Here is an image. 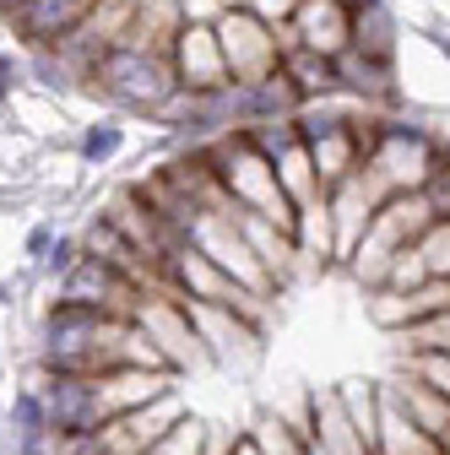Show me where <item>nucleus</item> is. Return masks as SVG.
<instances>
[{
    "label": "nucleus",
    "mask_w": 450,
    "mask_h": 455,
    "mask_svg": "<svg viewBox=\"0 0 450 455\" xmlns=\"http://www.w3.org/2000/svg\"><path fill=\"white\" fill-rule=\"evenodd\" d=\"M185 0H136V17H131V33L125 44L131 49H152V54H174V38L185 28Z\"/></svg>",
    "instance_id": "2eb2a0df"
},
{
    "label": "nucleus",
    "mask_w": 450,
    "mask_h": 455,
    "mask_svg": "<svg viewBox=\"0 0 450 455\" xmlns=\"http://www.w3.org/2000/svg\"><path fill=\"white\" fill-rule=\"evenodd\" d=\"M157 120L163 125H174L180 136H190V141H217V136H229L234 131V103H229V87L222 92H174L163 108H157Z\"/></svg>",
    "instance_id": "ddd939ff"
},
{
    "label": "nucleus",
    "mask_w": 450,
    "mask_h": 455,
    "mask_svg": "<svg viewBox=\"0 0 450 455\" xmlns=\"http://www.w3.org/2000/svg\"><path fill=\"white\" fill-rule=\"evenodd\" d=\"M390 201V190L369 174V168H358L353 180H342L331 196H325V206H331V228H336V260H348L353 250H358V239L369 234V222H374V212Z\"/></svg>",
    "instance_id": "9d476101"
},
{
    "label": "nucleus",
    "mask_w": 450,
    "mask_h": 455,
    "mask_svg": "<svg viewBox=\"0 0 450 455\" xmlns=\"http://www.w3.org/2000/svg\"><path fill=\"white\" fill-rule=\"evenodd\" d=\"M120 141H125L120 125H92V131L82 136V157H87V163H103V157L120 152Z\"/></svg>",
    "instance_id": "a878e982"
},
{
    "label": "nucleus",
    "mask_w": 450,
    "mask_h": 455,
    "mask_svg": "<svg viewBox=\"0 0 450 455\" xmlns=\"http://www.w3.org/2000/svg\"><path fill=\"white\" fill-rule=\"evenodd\" d=\"M229 103H234V131H255V125H277V120H299V87L271 71L261 82H245V87H229Z\"/></svg>",
    "instance_id": "f8f14e48"
},
{
    "label": "nucleus",
    "mask_w": 450,
    "mask_h": 455,
    "mask_svg": "<svg viewBox=\"0 0 450 455\" xmlns=\"http://www.w3.org/2000/svg\"><path fill=\"white\" fill-rule=\"evenodd\" d=\"M222 6H239V12L261 17L266 28H277V33H288V22L299 17V6H304V0H222Z\"/></svg>",
    "instance_id": "5701e85b"
},
{
    "label": "nucleus",
    "mask_w": 450,
    "mask_h": 455,
    "mask_svg": "<svg viewBox=\"0 0 450 455\" xmlns=\"http://www.w3.org/2000/svg\"><path fill=\"white\" fill-rule=\"evenodd\" d=\"M12 428H17V444L54 439V434H49V407H44L38 390H17V395H12Z\"/></svg>",
    "instance_id": "412c9836"
},
{
    "label": "nucleus",
    "mask_w": 450,
    "mask_h": 455,
    "mask_svg": "<svg viewBox=\"0 0 450 455\" xmlns=\"http://www.w3.org/2000/svg\"><path fill=\"white\" fill-rule=\"evenodd\" d=\"M423 201H429L434 222H450V147H439V163H434V174L423 185Z\"/></svg>",
    "instance_id": "393cba45"
},
{
    "label": "nucleus",
    "mask_w": 450,
    "mask_h": 455,
    "mask_svg": "<svg viewBox=\"0 0 450 455\" xmlns=\"http://www.w3.org/2000/svg\"><path fill=\"white\" fill-rule=\"evenodd\" d=\"M283 76L299 87L304 103H320V98H331V92H342V82H336V60L309 54V49H293V44H288V54H283Z\"/></svg>",
    "instance_id": "f3484780"
},
{
    "label": "nucleus",
    "mask_w": 450,
    "mask_h": 455,
    "mask_svg": "<svg viewBox=\"0 0 450 455\" xmlns=\"http://www.w3.org/2000/svg\"><path fill=\"white\" fill-rule=\"evenodd\" d=\"M212 33L222 44V60H229V82H261L271 71H283V54H288V33L266 28L261 17L239 12V6H217L212 12Z\"/></svg>",
    "instance_id": "39448f33"
},
{
    "label": "nucleus",
    "mask_w": 450,
    "mask_h": 455,
    "mask_svg": "<svg viewBox=\"0 0 450 455\" xmlns=\"http://www.w3.org/2000/svg\"><path fill=\"white\" fill-rule=\"evenodd\" d=\"M17 87V66H12V54H0V98H12Z\"/></svg>",
    "instance_id": "cd10ccee"
},
{
    "label": "nucleus",
    "mask_w": 450,
    "mask_h": 455,
    "mask_svg": "<svg viewBox=\"0 0 450 455\" xmlns=\"http://www.w3.org/2000/svg\"><path fill=\"white\" fill-rule=\"evenodd\" d=\"M87 82H92L103 98H115V103H125V108H147V114H157L168 98L180 92L174 60H168V54H152V49H131V44L108 49L103 60L92 66Z\"/></svg>",
    "instance_id": "7ed1b4c3"
},
{
    "label": "nucleus",
    "mask_w": 450,
    "mask_h": 455,
    "mask_svg": "<svg viewBox=\"0 0 450 455\" xmlns=\"http://www.w3.org/2000/svg\"><path fill=\"white\" fill-rule=\"evenodd\" d=\"M439 54H445V60H450V28L439 33Z\"/></svg>",
    "instance_id": "7c9ffc66"
},
{
    "label": "nucleus",
    "mask_w": 450,
    "mask_h": 455,
    "mask_svg": "<svg viewBox=\"0 0 450 455\" xmlns=\"http://www.w3.org/2000/svg\"><path fill=\"white\" fill-rule=\"evenodd\" d=\"M402 374L413 379V385H423V390H434L439 402H450V358L445 353H407V363H402Z\"/></svg>",
    "instance_id": "4be33fe9"
},
{
    "label": "nucleus",
    "mask_w": 450,
    "mask_h": 455,
    "mask_svg": "<svg viewBox=\"0 0 450 455\" xmlns=\"http://www.w3.org/2000/svg\"><path fill=\"white\" fill-rule=\"evenodd\" d=\"M353 49L369 54V60H397V17H390V6L353 12Z\"/></svg>",
    "instance_id": "aec40b11"
},
{
    "label": "nucleus",
    "mask_w": 450,
    "mask_h": 455,
    "mask_svg": "<svg viewBox=\"0 0 450 455\" xmlns=\"http://www.w3.org/2000/svg\"><path fill=\"white\" fill-rule=\"evenodd\" d=\"M190 244H196L222 276H234L245 293H255V299H271V293H277L271 271L261 266V255L250 250L245 228H239V212H212V217H201V222L190 228Z\"/></svg>",
    "instance_id": "423d86ee"
},
{
    "label": "nucleus",
    "mask_w": 450,
    "mask_h": 455,
    "mask_svg": "<svg viewBox=\"0 0 450 455\" xmlns=\"http://www.w3.org/2000/svg\"><path fill=\"white\" fill-rule=\"evenodd\" d=\"M0 304H6V288H0Z\"/></svg>",
    "instance_id": "2f4dec72"
},
{
    "label": "nucleus",
    "mask_w": 450,
    "mask_h": 455,
    "mask_svg": "<svg viewBox=\"0 0 450 455\" xmlns=\"http://www.w3.org/2000/svg\"><path fill=\"white\" fill-rule=\"evenodd\" d=\"M168 60H174V76H180L185 92H222V87H234L229 82V60H222V44L212 33V17H185Z\"/></svg>",
    "instance_id": "6e6552de"
},
{
    "label": "nucleus",
    "mask_w": 450,
    "mask_h": 455,
    "mask_svg": "<svg viewBox=\"0 0 450 455\" xmlns=\"http://www.w3.org/2000/svg\"><path fill=\"white\" fill-rule=\"evenodd\" d=\"M288 44L309 49V54H325V60H342L353 49V12L342 0H304L299 17L288 22Z\"/></svg>",
    "instance_id": "9b49d317"
},
{
    "label": "nucleus",
    "mask_w": 450,
    "mask_h": 455,
    "mask_svg": "<svg viewBox=\"0 0 450 455\" xmlns=\"http://www.w3.org/2000/svg\"><path fill=\"white\" fill-rule=\"evenodd\" d=\"M222 455H261V450L250 444V434H239V439H229V450H222Z\"/></svg>",
    "instance_id": "c85d7f7f"
},
{
    "label": "nucleus",
    "mask_w": 450,
    "mask_h": 455,
    "mask_svg": "<svg viewBox=\"0 0 450 455\" xmlns=\"http://www.w3.org/2000/svg\"><path fill=\"white\" fill-rule=\"evenodd\" d=\"M245 434H250V444H255L261 455H309V434H304V423H293L288 412H261Z\"/></svg>",
    "instance_id": "6ab92c4d"
},
{
    "label": "nucleus",
    "mask_w": 450,
    "mask_h": 455,
    "mask_svg": "<svg viewBox=\"0 0 450 455\" xmlns=\"http://www.w3.org/2000/svg\"><path fill=\"white\" fill-rule=\"evenodd\" d=\"M336 82H342V92L364 108L374 103H397V60H369V54L348 49L342 60H336Z\"/></svg>",
    "instance_id": "4468645a"
},
{
    "label": "nucleus",
    "mask_w": 450,
    "mask_h": 455,
    "mask_svg": "<svg viewBox=\"0 0 450 455\" xmlns=\"http://www.w3.org/2000/svg\"><path fill=\"white\" fill-rule=\"evenodd\" d=\"M385 390L397 395V407L429 434V444L439 450V455H450V402H439L434 390H423V385H413L407 374H397V379H385Z\"/></svg>",
    "instance_id": "dca6fc26"
},
{
    "label": "nucleus",
    "mask_w": 450,
    "mask_h": 455,
    "mask_svg": "<svg viewBox=\"0 0 450 455\" xmlns=\"http://www.w3.org/2000/svg\"><path fill=\"white\" fill-rule=\"evenodd\" d=\"M439 147L423 125L413 120H380L374 131V147H369V174L390 190V196H407V190H423L429 174H434V163H439Z\"/></svg>",
    "instance_id": "20e7f679"
},
{
    "label": "nucleus",
    "mask_w": 450,
    "mask_h": 455,
    "mask_svg": "<svg viewBox=\"0 0 450 455\" xmlns=\"http://www.w3.org/2000/svg\"><path fill=\"white\" fill-rule=\"evenodd\" d=\"M206 163H212V174H217V185H222V196H229L234 212L261 217L271 228H283V234H293V228H299V212L288 206L283 185H277L271 157H261L245 131H229V136L206 141Z\"/></svg>",
    "instance_id": "f257e3e1"
},
{
    "label": "nucleus",
    "mask_w": 450,
    "mask_h": 455,
    "mask_svg": "<svg viewBox=\"0 0 450 455\" xmlns=\"http://www.w3.org/2000/svg\"><path fill=\"white\" fill-rule=\"evenodd\" d=\"M163 293L190 304V309H229V315H239L250 325H266V309H271V299L245 293L239 282L222 276L196 244H185V250H174V255L163 260Z\"/></svg>",
    "instance_id": "f03ea898"
},
{
    "label": "nucleus",
    "mask_w": 450,
    "mask_h": 455,
    "mask_svg": "<svg viewBox=\"0 0 450 455\" xmlns=\"http://www.w3.org/2000/svg\"><path fill=\"white\" fill-rule=\"evenodd\" d=\"M271 168H277V185H283V196H288V206H293V212H304V206L325 201V185H320V174H315V163H309V147H304V141H299V147H288Z\"/></svg>",
    "instance_id": "a211bd4d"
},
{
    "label": "nucleus",
    "mask_w": 450,
    "mask_h": 455,
    "mask_svg": "<svg viewBox=\"0 0 450 455\" xmlns=\"http://www.w3.org/2000/svg\"><path fill=\"white\" fill-rule=\"evenodd\" d=\"M348 12H369V6H385V0H342Z\"/></svg>",
    "instance_id": "c756f323"
},
{
    "label": "nucleus",
    "mask_w": 450,
    "mask_h": 455,
    "mask_svg": "<svg viewBox=\"0 0 450 455\" xmlns=\"http://www.w3.org/2000/svg\"><path fill=\"white\" fill-rule=\"evenodd\" d=\"M76 266H82V239H54V244H49V255H44V271H49V276L66 282Z\"/></svg>",
    "instance_id": "bb28decb"
},
{
    "label": "nucleus",
    "mask_w": 450,
    "mask_h": 455,
    "mask_svg": "<svg viewBox=\"0 0 450 455\" xmlns=\"http://www.w3.org/2000/svg\"><path fill=\"white\" fill-rule=\"evenodd\" d=\"M44 407H49V434L54 439H87L103 428V412H98V385L82 379V374H44L38 385Z\"/></svg>",
    "instance_id": "1a4fd4ad"
},
{
    "label": "nucleus",
    "mask_w": 450,
    "mask_h": 455,
    "mask_svg": "<svg viewBox=\"0 0 450 455\" xmlns=\"http://www.w3.org/2000/svg\"><path fill=\"white\" fill-rule=\"evenodd\" d=\"M141 288L125 276V271H115L108 260H98V255H82V266L60 282V304H82V309H98V315H115V320H136V309H141Z\"/></svg>",
    "instance_id": "0eeeda50"
},
{
    "label": "nucleus",
    "mask_w": 450,
    "mask_h": 455,
    "mask_svg": "<svg viewBox=\"0 0 450 455\" xmlns=\"http://www.w3.org/2000/svg\"><path fill=\"white\" fill-rule=\"evenodd\" d=\"M212 444H206V423H196V418H185L174 434H168L163 444H152L147 455H206Z\"/></svg>",
    "instance_id": "b1692460"
}]
</instances>
